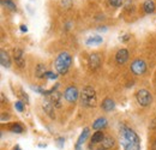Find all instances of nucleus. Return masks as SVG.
Returning a JSON list of instances; mask_svg holds the SVG:
<instances>
[{
    "label": "nucleus",
    "mask_w": 156,
    "mask_h": 150,
    "mask_svg": "<svg viewBox=\"0 0 156 150\" xmlns=\"http://www.w3.org/2000/svg\"><path fill=\"white\" fill-rule=\"evenodd\" d=\"M15 108H16L18 112H23V111H24V103H23L22 101L15 102Z\"/></svg>",
    "instance_id": "393cba45"
},
{
    "label": "nucleus",
    "mask_w": 156,
    "mask_h": 150,
    "mask_svg": "<svg viewBox=\"0 0 156 150\" xmlns=\"http://www.w3.org/2000/svg\"><path fill=\"white\" fill-rule=\"evenodd\" d=\"M127 60H129V51L125 49V48L119 49L117 52V54H115V61H117L119 65H122Z\"/></svg>",
    "instance_id": "9d476101"
},
{
    "label": "nucleus",
    "mask_w": 156,
    "mask_h": 150,
    "mask_svg": "<svg viewBox=\"0 0 156 150\" xmlns=\"http://www.w3.org/2000/svg\"><path fill=\"white\" fill-rule=\"evenodd\" d=\"M1 4L5 5V6H6L9 10H11V11H17V6H16V4H15L12 0H2Z\"/></svg>",
    "instance_id": "4be33fe9"
},
{
    "label": "nucleus",
    "mask_w": 156,
    "mask_h": 150,
    "mask_svg": "<svg viewBox=\"0 0 156 150\" xmlns=\"http://www.w3.org/2000/svg\"><path fill=\"white\" fill-rule=\"evenodd\" d=\"M89 129L88 127H85L82 133H80V136H79V138H78L77 143H76V148H82V145H83V143L87 141V138H88V136H89Z\"/></svg>",
    "instance_id": "f3484780"
},
{
    "label": "nucleus",
    "mask_w": 156,
    "mask_h": 150,
    "mask_svg": "<svg viewBox=\"0 0 156 150\" xmlns=\"http://www.w3.org/2000/svg\"><path fill=\"white\" fill-rule=\"evenodd\" d=\"M115 145V141L113 137H105V139L102 141V148L105 149H112Z\"/></svg>",
    "instance_id": "a211bd4d"
},
{
    "label": "nucleus",
    "mask_w": 156,
    "mask_h": 150,
    "mask_svg": "<svg viewBox=\"0 0 156 150\" xmlns=\"http://www.w3.org/2000/svg\"><path fill=\"white\" fill-rule=\"evenodd\" d=\"M20 31H22V33H27V31H28V28H27V25L22 24V25H20Z\"/></svg>",
    "instance_id": "7c9ffc66"
},
{
    "label": "nucleus",
    "mask_w": 156,
    "mask_h": 150,
    "mask_svg": "<svg viewBox=\"0 0 156 150\" xmlns=\"http://www.w3.org/2000/svg\"><path fill=\"white\" fill-rule=\"evenodd\" d=\"M114 108H115V102L112 98L107 97V98L103 100V102H102V109L105 112L107 113L112 112V111H114Z\"/></svg>",
    "instance_id": "f8f14e48"
},
{
    "label": "nucleus",
    "mask_w": 156,
    "mask_h": 150,
    "mask_svg": "<svg viewBox=\"0 0 156 150\" xmlns=\"http://www.w3.org/2000/svg\"><path fill=\"white\" fill-rule=\"evenodd\" d=\"M42 108L44 113L51 118V119H55V114H54V105L51 102V100H44L42 102Z\"/></svg>",
    "instance_id": "1a4fd4ad"
},
{
    "label": "nucleus",
    "mask_w": 156,
    "mask_h": 150,
    "mask_svg": "<svg viewBox=\"0 0 156 150\" xmlns=\"http://www.w3.org/2000/svg\"><path fill=\"white\" fill-rule=\"evenodd\" d=\"M79 94H80V93L78 91L77 87L70 85V87H67V88L65 89V91H64V97H65V100H66L69 103H75L78 100V97H79Z\"/></svg>",
    "instance_id": "423d86ee"
},
{
    "label": "nucleus",
    "mask_w": 156,
    "mask_h": 150,
    "mask_svg": "<svg viewBox=\"0 0 156 150\" xmlns=\"http://www.w3.org/2000/svg\"><path fill=\"white\" fill-rule=\"evenodd\" d=\"M51 102L54 105V107L61 108V106H62V95H61V93H59L57 90L53 94H51Z\"/></svg>",
    "instance_id": "9b49d317"
},
{
    "label": "nucleus",
    "mask_w": 156,
    "mask_h": 150,
    "mask_svg": "<svg viewBox=\"0 0 156 150\" xmlns=\"http://www.w3.org/2000/svg\"><path fill=\"white\" fill-rule=\"evenodd\" d=\"M20 96L23 97V100H24V101H25V103L28 105V103H29V101H30V100H29V96L25 94L23 90H20Z\"/></svg>",
    "instance_id": "cd10ccee"
},
{
    "label": "nucleus",
    "mask_w": 156,
    "mask_h": 150,
    "mask_svg": "<svg viewBox=\"0 0 156 150\" xmlns=\"http://www.w3.org/2000/svg\"><path fill=\"white\" fill-rule=\"evenodd\" d=\"M60 6L62 9H70L72 6V0H60Z\"/></svg>",
    "instance_id": "5701e85b"
},
{
    "label": "nucleus",
    "mask_w": 156,
    "mask_h": 150,
    "mask_svg": "<svg viewBox=\"0 0 156 150\" xmlns=\"http://www.w3.org/2000/svg\"><path fill=\"white\" fill-rule=\"evenodd\" d=\"M136 100L139 106L148 107L153 102V96H151L149 90H147V89H139L136 93Z\"/></svg>",
    "instance_id": "20e7f679"
},
{
    "label": "nucleus",
    "mask_w": 156,
    "mask_h": 150,
    "mask_svg": "<svg viewBox=\"0 0 156 150\" xmlns=\"http://www.w3.org/2000/svg\"><path fill=\"white\" fill-rule=\"evenodd\" d=\"M9 119H10L9 114H5V113L1 114V123H5V120H9Z\"/></svg>",
    "instance_id": "c85d7f7f"
},
{
    "label": "nucleus",
    "mask_w": 156,
    "mask_h": 150,
    "mask_svg": "<svg viewBox=\"0 0 156 150\" xmlns=\"http://www.w3.org/2000/svg\"><path fill=\"white\" fill-rule=\"evenodd\" d=\"M46 66H44V64H37V66H36V69H35V75L37 78H43L44 76H46Z\"/></svg>",
    "instance_id": "6ab92c4d"
},
{
    "label": "nucleus",
    "mask_w": 156,
    "mask_h": 150,
    "mask_svg": "<svg viewBox=\"0 0 156 150\" xmlns=\"http://www.w3.org/2000/svg\"><path fill=\"white\" fill-rule=\"evenodd\" d=\"M105 139V136L101 131H96L93 136H91V144H96V143H101Z\"/></svg>",
    "instance_id": "aec40b11"
},
{
    "label": "nucleus",
    "mask_w": 156,
    "mask_h": 150,
    "mask_svg": "<svg viewBox=\"0 0 156 150\" xmlns=\"http://www.w3.org/2000/svg\"><path fill=\"white\" fill-rule=\"evenodd\" d=\"M80 102L87 108H94L98 106V95L93 87H84L80 91Z\"/></svg>",
    "instance_id": "f03ea898"
},
{
    "label": "nucleus",
    "mask_w": 156,
    "mask_h": 150,
    "mask_svg": "<svg viewBox=\"0 0 156 150\" xmlns=\"http://www.w3.org/2000/svg\"><path fill=\"white\" fill-rule=\"evenodd\" d=\"M44 77L48 78V79H57V78H58V75L54 73V72H52V71H47Z\"/></svg>",
    "instance_id": "a878e982"
},
{
    "label": "nucleus",
    "mask_w": 156,
    "mask_h": 150,
    "mask_svg": "<svg viewBox=\"0 0 156 150\" xmlns=\"http://www.w3.org/2000/svg\"><path fill=\"white\" fill-rule=\"evenodd\" d=\"M120 144L124 150H140V139L138 134L125 125L120 129Z\"/></svg>",
    "instance_id": "f257e3e1"
},
{
    "label": "nucleus",
    "mask_w": 156,
    "mask_h": 150,
    "mask_svg": "<svg viewBox=\"0 0 156 150\" xmlns=\"http://www.w3.org/2000/svg\"><path fill=\"white\" fill-rule=\"evenodd\" d=\"M96 150H106L105 148H98V149H96Z\"/></svg>",
    "instance_id": "c9c22d12"
},
{
    "label": "nucleus",
    "mask_w": 156,
    "mask_h": 150,
    "mask_svg": "<svg viewBox=\"0 0 156 150\" xmlns=\"http://www.w3.org/2000/svg\"><path fill=\"white\" fill-rule=\"evenodd\" d=\"M10 131L13 132V133H22V132L24 131V129H23V126L18 124V123H13V124H11L10 125Z\"/></svg>",
    "instance_id": "412c9836"
},
{
    "label": "nucleus",
    "mask_w": 156,
    "mask_h": 150,
    "mask_svg": "<svg viewBox=\"0 0 156 150\" xmlns=\"http://www.w3.org/2000/svg\"><path fill=\"white\" fill-rule=\"evenodd\" d=\"M64 141H65V139H64L62 137H59V138H57V145H58L59 148H62V147H64V143H65Z\"/></svg>",
    "instance_id": "bb28decb"
},
{
    "label": "nucleus",
    "mask_w": 156,
    "mask_h": 150,
    "mask_svg": "<svg viewBox=\"0 0 156 150\" xmlns=\"http://www.w3.org/2000/svg\"><path fill=\"white\" fill-rule=\"evenodd\" d=\"M131 38V35H129V34H126L125 36H122V38H120V41H122V42H125V41H127L129 38Z\"/></svg>",
    "instance_id": "c756f323"
},
{
    "label": "nucleus",
    "mask_w": 156,
    "mask_h": 150,
    "mask_svg": "<svg viewBox=\"0 0 156 150\" xmlns=\"http://www.w3.org/2000/svg\"><path fill=\"white\" fill-rule=\"evenodd\" d=\"M130 70H131V72H132L133 75L142 76V75H144L145 71H147V64H145V61L142 60V59H136V60H133V61L131 62Z\"/></svg>",
    "instance_id": "39448f33"
},
{
    "label": "nucleus",
    "mask_w": 156,
    "mask_h": 150,
    "mask_svg": "<svg viewBox=\"0 0 156 150\" xmlns=\"http://www.w3.org/2000/svg\"><path fill=\"white\" fill-rule=\"evenodd\" d=\"M70 28H71V23H67L66 27H65V29H70Z\"/></svg>",
    "instance_id": "72a5a7b5"
},
{
    "label": "nucleus",
    "mask_w": 156,
    "mask_h": 150,
    "mask_svg": "<svg viewBox=\"0 0 156 150\" xmlns=\"http://www.w3.org/2000/svg\"><path fill=\"white\" fill-rule=\"evenodd\" d=\"M72 64V56L70 55L67 52H61L59 53L57 59H55V70L59 75H66L69 69L71 67Z\"/></svg>",
    "instance_id": "7ed1b4c3"
},
{
    "label": "nucleus",
    "mask_w": 156,
    "mask_h": 150,
    "mask_svg": "<svg viewBox=\"0 0 156 150\" xmlns=\"http://www.w3.org/2000/svg\"><path fill=\"white\" fill-rule=\"evenodd\" d=\"M98 31H106V30H107V28H106V27H98Z\"/></svg>",
    "instance_id": "473e14b6"
},
{
    "label": "nucleus",
    "mask_w": 156,
    "mask_h": 150,
    "mask_svg": "<svg viewBox=\"0 0 156 150\" xmlns=\"http://www.w3.org/2000/svg\"><path fill=\"white\" fill-rule=\"evenodd\" d=\"M102 41H103V38L100 35H91L90 38H87L85 43H87V46H98L100 43H102Z\"/></svg>",
    "instance_id": "2eb2a0df"
},
{
    "label": "nucleus",
    "mask_w": 156,
    "mask_h": 150,
    "mask_svg": "<svg viewBox=\"0 0 156 150\" xmlns=\"http://www.w3.org/2000/svg\"><path fill=\"white\" fill-rule=\"evenodd\" d=\"M106 126H107V119H106V118H98V119H96V120L93 123V129L96 130V131L102 130V129L106 127Z\"/></svg>",
    "instance_id": "dca6fc26"
},
{
    "label": "nucleus",
    "mask_w": 156,
    "mask_h": 150,
    "mask_svg": "<svg viewBox=\"0 0 156 150\" xmlns=\"http://www.w3.org/2000/svg\"><path fill=\"white\" fill-rule=\"evenodd\" d=\"M13 59H15V62L16 65L23 69L25 66V58H24V52L20 49V48H15L13 49Z\"/></svg>",
    "instance_id": "0eeeda50"
},
{
    "label": "nucleus",
    "mask_w": 156,
    "mask_h": 150,
    "mask_svg": "<svg viewBox=\"0 0 156 150\" xmlns=\"http://www.w3.org/2000/svg\"><path fill=\"white\" fill-rule=\"evenodd\" d=\"M0 62L6 69H9L11 66V58H10L7 52H5V51H1L0 52Z\"/></svg>",
    "instance_id": "4468645a"
},
{
    "label": "nucleus",
    "mask_w": 156,
    "mask_h": 150,
    "mask_svg": "<svg viewBox=\"0 0 156 150\" xmlns=\"http://www.w3.org/2000/svg\"><path fill=\"white\" fill-rule=\"evenodd\" d=\"M101 56L98 55V53H91L88 56V64L93 70H96L101 66Z\"/></svg>",
    "instance_id": "6e6552de"
},
{
    "label": "nucleus",
    "mask_w": 156,
    "mask_h": 150,
    "mask_svg": "<svg viewBox=\"0 0 156 150\" xmlns=\"http://www.w3.org/2000/svg\"><path fill=\"white\" fill-rule=\"evenodd\" d=\"M0 97H1V103H5V102H6V100H5V95H4V93H1V94H0Z\"/></svg>",
    "instance_id": "2f4dec72"
},
{
    "label": "nucleus",
    "mask_w": 156,
    "mask_h": 150,
    "mask_svg": "<svg viewBox=\"0 0 156 150\" xmlns=\"http://www.w3.org/2000/svg\"><path fill=\"white\" fill-rule=\"evenodd\" d=\"M108 2L113 7H120V6H122V2L124 1L122 0H108Z\"/></svg>",
    "instance_id": "b1692460"
},
{
    "label": "nucleus",
    "mask_w": 156,
    "mask_h": 150,
    "mask_svg": "<svg viewBox=\"0 0 156 150\" xmlns=\"http://www.w3.org/2000/svg\"><path fill=\"white\" fill-rule=\"evenodd\" d=\"M13 150H22L20 148V147H18V145H16V147H15V148H13Z\"/></svg>",
    "instance_id": "f704fd0d"
},
{
    "label": "nucleus",
    "mask_w": 156,
    "mask_h": 150,
    "mask_svg": "<svg viewBox=\"0 0 156 150\" xmlns=\"http://www.w3.org/2000/svg\"><path fill=\"white\" fill-rule=\"evenodd\" d=\"M143 11L147 15H151L155 11V2L153 0H145L143 2Z\"/></svg>",
    "instance_id": "ddd939ff"
}]
</instances>
